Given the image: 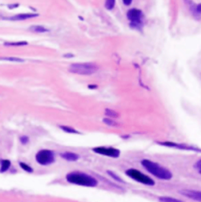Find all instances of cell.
Instances as JSON below:
<instances>
[{
    "label": "cell",
    "instance_id": "484cf974",
    "mask_svg": "<svg viewBox=\"0 0 201 202\" xmlns=\"http://www.w3.org/2000/svg\"><path fill=\"white\" fill-rule=\"evenodd\" d=\"M88 88L90 89V90H94V89H97V88H98V85L94 84V83L90 84V85H88Z\"/></svg>",
    "mask_w": 201,
    "mask_h": 202
},
{
    "label": "cell",
    "instance_id": "5b68a950",
    "mask_svg": "<svg viewBox=\"0 0 201 202\" xmlns=\"http://www.w3.org/2000/svg\"><path fill=\"white\" fill-rule=\"evenodd\" d=\"M35 161L41 166H49L55 162V153L51 150L43 149L39 150L35 156Z\"/></svg>",
    "mask_w": 201,
    "mask_h": 202
},
{
    "label": "cell",
    "instance_id": "7c38bea8",
    "mask_svg": "<svg viewBox=\"0 0 201 202\" xmlns=\"http://www.w3.org/2000/svg\"><path fill=\"white\" fill-rule=\"evenodd\" d=\"M12 163L8 159H1L0 160V173L3 174L7 172L10 169Z\"/></svg>",
    "mask_w": 201,
    "mask_h": 202
},
{
    "label": "cell",
    "instance_id": "8992f818",
    "mask_svg": "<svg viewBox=\"0 0 201 202\" xmlns=\"http://www.w3.org/2000/svg\"><path fill=\"white\" fill-rule=\"evenodd\" d=\"M127 17L131 22V26L138 29L142 25V21L144 17L143 12L137 8H131L127 12Z\"/></svg>",
    "mask_w": 201,
    "mask_h": 202
},
{
    "label": "cell",
    "instance_id": "5bb4252c",
    "mask_svg": "<svg viewBox=\"0 0 201 202\" xmlns=\"http://www.w3.org/2000/svg\"><path fill=\"white\" fill-rule=\"evenodd\" d=\"M63 131H65L66 133H68V134H81L79 131H77L76 129H75L72 127H70V126H65V125H61L59 126Z\"/></svg>",
    "mask_w": 201,
    "mask_h": 202
},
{
    "label": "cell",
    "instance_id": "30bf717a",
    "mask_svg": "<svg viewBox=\"0 0 201 202\" xmlns=\"http://www.w3.org/2000/svg\"><path fill=\"white\" fill-rule=\"evenodd\" d=\"M39 17L38 14H34V13H26V14H18L17 15H14L13 17H6V19L10 20V21H25V20L31 19Z\"/></svg>",
    "mask_w": 201,
    "mask_h": 202
},
{
    "label": "cell",
    "instance_id": "277c9868",
    "mask_svg": "<svg viewBox=\"0 0 201 202\" xmlns=\"http://www.w3.org/2000/svg\"><path fill=\"white\" fill-rule=\"evenodd\" d=\"M125 175L132 180L145 186H154L156 185L155 180L152 178L136 168H128L125 171Z\"/></svg>",
    "mask_w": 201,
    "mask_h": 202
},
{
    "label": "cell",
    "instance_id": "603a6c76",
    "mask_svg": "<svg viewBox=\"0 0 201 202\" xmlns=\"http://www.w3.org/2000/svg\"><path fill=\"white\" fill-rule=\"evenodd\" d=\"M192 11H193V14L196 16H200V11H201V5L200 4H197L196 6H195L193 8H192Z\"/></svg>",
    "mask_w": 201,
    "mask_h": 202
},
{
    "label": "cell",
    "instance_id": "4fadbf2b",
    "mask_svg": "<svg viewBox=\"0 0 201 202\" xmlns=\"http://www.w3.org/2000/svg\"><path fill=\"white\" fill-rule=\"evenodd\" d=\"M107 174H108V175L109 176H110V177L113 179L114 181H116V182H117V183H123V184H124L125 183V182H124V180L122 178L120 177V175H118L116 174V173H115L114 172H112V171H110V170H108L107 171Z\"/></svg>",
    "mask_w": 201,
    "mask_h": 202
},
{
    "label": "cell",
    "instance_id": "d6986e66",
    "mask_svg": "<svg viewBox=\"0 0 201 202\" xmlns=\"http://www.w3.org/2000/svg\"><path fill=\"white\" fill-rule=\"evenodd\" d=\"M105 115L107 117H109V118H111V119H113V118H118L120 117V114L115 111V110H112L111 109H105Z\"/></svg>",
    "mask_w": 201,
    "mask_h": 202
},
{
    "label": "cell",
    "instance_id": "83f0119b",
    "mask_svg": "<svg viewBox=\"0 0 201 202\" xmlns=\"http://www.w3.org/2000/svg\"><path fill=\"white\" fill-rule=\"evenodd\" d=\"M66 56H69V57H73V55H72V54H65V57H66Z\"/></svg>",
    "mask_w": 201,
    "mask_h": 202
},
{
    "label": "cell",
    "instance_id": "ffe728a7",
    "mask_svg": "<svg viewBox=\"0 0 201 202\" xmlns=\"http://www.w3.org/2000/svg\"><path fill=\"white\" fill-rule=\"evenodd\" d=\"M103 122L107 125L110 126V127H119V123H117L116 121L113 120V119H111V118H104L103 119Z\"/></svg>",
    "mask_w": 201,
    "mask_h": 202
},
{
    "label": "cell",
    "instance_id": "ac0fdd59",
    "mask_svg": "<svg viewBox=\"0 0 201 202\" xmlns=\"http://www.w3.org/2000/svg\"><path fill=\"white\" fill-rule=\"evenodd\" d=\"M28 43L25 41H19V42H6L4 43L6 47H23V46H27Z\"/></svg>",
    "mask_w": 201,
    "mask_h": 202
},
{
    "label": "cell",
    "instance_id": "3957f363",
    "mask_svg": "<svg viewBox=\"0 0 201 202\" xmlns=\"http://www.w3.org/2000/svg\"><path fill=\"white\" fill-rule=\"evenodd\" d=\"M98 69H99V67L95 63H74L71 65L68 68V71L74 74L90 76V75L97 72Z\"/></svg>",
    "mask_w": 201,
    "mask_h": 202
},
{
    "label": "cell",
    "instance_id": "cb8c5ba5",
    "mask_svg": "<svg viewBox=\"0 0 201 202\" xmlns=\"http://www.w3.org/2000/svg\"><path fill=\"white\" fill-rule=\"evenodd\" d=\"M19 140L22 145H27L28 143L29 142V138L27 135H22V136L20 137Z\"/></svg>",
    "mask_w": 201,
    "mask_h": 202
},
{
    "label": "cell",
    "instance_id": "8fae6325",
    "mask_svg": "<svg viewBox=\"0 0 201 202\" xmlns=\"http://www.w3.org/2000/svg\"><path fill=\"white\" fill-rule=\"evenodd\" d=\"M60 156L64 160H65L69 162H75L77 161L79 159V155L74 152H70V151H66L60 153Z\"/></svg>",
    "mask_w": 201,
    "mask_h": 202
},
{
    "label": "cell",
    "instance_id": "4316f807",
    "mask_svg": "<svg viewBox=\"0 0 201 202\" xmlns=\"http://www.w3.org/2000/svg\"><path fill=\"white\" fill-rule=\"evenodd\" d=\"M123 3L125 6H130L132 4V1H131V0H123Z\"/></svg>",
    "mask_w": 201,
    "mask_h": 202
},
{
    "label": "cell",
    "instance_id": "7402d4cb",
    "mask_svg": "<svg viewBox=\"0 0 201 202\" xmlns=\"http://www.w3.org/2000/svg\"><path fill=\"white\" fill-rule=\"evenodd\" d=\"M115 6H116V1H114V0H109V1H106L105 3V8L107 10H113Z\"/></svg>",
    "mask_w": 201,
    "mask_h": 202
},
{
    "label": "cell",
    "instance_id": "e0dca14e",
    "mask_svg": "<svg viewBox=\"0 0 201 202\" xmlns=\"http://www.w3.org/2000/svg\"><path fill=\"white\" fill-rule=\"evenodd\" d=\"M30 30L36 33H43L46 32H49V29H47L46 28H45L44 26H42V25H34V26H32L30 28Z\"/></svg>",
    "mask_w": 201,
    "mask_h": 202
},
{
    "label": "cell",
    "instance_id": "7a4b0ae2",
    "mask_svg": "<svg viewBox=\"0 0 201 202\" xmlns=\"http://www.w3.org/2000/svg\"><path fill=\"white\" fill-rule=\"evenodd\" d=\"M141 164L146 172L153 175L154 177L157 178L158 179L168 181L173 178V174L168 168L161 166L160 164L156 162L148 159H143L141 160Z\"/></svg>",
    "mask_w": 201,
    "mask_h": 202
},
{
    "label": "cell",
    "instance_id": "44dd1931",
    "mask_svg": "<svg viewBox=\"0 0 201 202\" xmlns=\"http://www.w3.org/2000/svg\"><path fill=\"white\" fill-rule=\"evenodd\" d=\"M0 60L8 61H14V62H23L24 60L20 57H0Z\"/></svg>",
    "mask_w": 201,
    "mask_h": 202
},
{
    "label": "cell",
    "instance_id": "6da1fadb",
    "mask_svg": "<svg viewBox=\"0 0 201 202\" xmlns=\"http://www.w3.org/2000/svg\"><path fill=\"white\" fill-rule=\"evenodd\" d=\"M66 181L76 186L94 188L98 186V180L94 176L80 171L68 172L65 176Z\"/></svg>",
    "mask_w": 201,
    "mask_h": 202
},
{
    "label": "cell",
    "instance_id": "9a60e30c",
    "mask_svg": "<svg viewBox=\"0 0 201 202\" xmlns=\"http://www.w3.org/2000/svg\"><path fill=\"white\" fill-rule=\"evenodd\" d=\"M19 167L21 168L23 171H25V172L27 173H29V174H32L34 172V169L32 166H30L29 164L25 163V162H23V161H20L19 162Z\"/></svg>",
    "mask_w": 201,
    "mask_h": 202
},
{
    "label": "cell",
    "instance_id": "d4e9b609",
    "mask_svg": "<svg viewBox=\"0 0 201 202\" xmlns=\"http://www.w3.org/2000/svg\"><path fill=\"white\" fill-rule=\"evenodd\" d=\"M194 168L198 172L199 174H201V160H198L194 164Z\"/></svg>",
    "mask_w": 201,
    "mask_h": 202
},
{
    "label": "cell",
    "instance_id": "9c48e42d",
    "mask_svg": "<svg viewBox=\"0 0 201 202\" xmlns=\"http://www.w3.org/2000/svg\"><path fill=\"white\" fill-rule=\"evenodd\" d=\"M179 193L186 198L191 199L196 202H201V192L200 190H182Z\"/></svg>",
    "mask_w": 201,
    "mask_h": 202
},
{
    "label": "cell",
    "instance_id": "52a82bcc",
    "mask_svg": "<svg viewBox=\"0 0 201 202\" xmlns=\"http://www.w3.org/2000/svg\"><path fill=\"white\" fill-rule=\"evenodd\" d=\"M92 150L94 153L99 154V155L105 156L111 158H119L120 156V150L114 147H106V146H98V147L93 148Z\"/></svg>",
    "mask_w": 201,
    "mask_h": 202
},
{
    "label": "cell",
    "instance_id": "ba28073f",
    "mask_svg": "<svg viewBox=\"0 0 201 202\" xmlns=\"http://www.w3.org/2000/svg\"><path fill=\"white\" fill-rule=\"evenodd\" d=\"M158 145H160L162 146H166L169 148H174L181 150H187V151H195L197 153H200V149L193 145H187L185 143H177V142H169V141H165V142H156Z\"/></svg>",
    "mask_w": 201,
    "mask_h": 202
},
{
    "label": "cell",
    "instance_id": "2e32d148",
    "mask_svg": "<svg viewBox=\"0 0 201 202\" xmlns=\"http://www.w3.org/2000/svg\"><path fill=\"white\" fill-rule=\"evenodd\" d=\"M158 199L160 202H185L182 200L178 199L175 197H168V196H161V197H159Z\"/></svg>",
    "mask_w": 201,
    "mask_h": 202
}]
</instances>
